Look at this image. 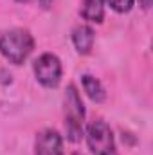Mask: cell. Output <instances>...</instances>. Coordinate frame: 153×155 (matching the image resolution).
I'll list each match as a JSON object with an SVG mask.
<instances>
[{"instance_id":"6da1fadb","label":"cell","mask_w":153,"mask_h":155,"mask_svg":"<svg viewBox=\"0 0 153 155\" xmlns=\"http://www.w3.org/2000/svg\"><path fill=\"white\" fill-rule=\"evenodd\" d=\"M34 49V38L27 29H9L0 33V52L15 65H22Z\"/></svg>"},{"instance_id":"7a4b0ae2","label":"cell","mask_w":153,"mask_h":155,"mask_svg":"<svg viewBox=\"0 0 153 155\" xmlns=\"http://www.w3.org/2000/svg\"><path fill=\"white\" fill-rule=\"evenodd\" d=\"M65 130L67 139L77 143L83 137V119H85V107L79 97V92L74 85H69L65 90Z\"/></svg>"},{"instance_id":"3957f363","label":"cell","mask_w":153,"mask_h":155,"mask_svg":"<svg viewBox=\"0 0 153 155\" xmlns=\"http://www.w3.org/2000/svg\"><path fill=\"white\" fill-rule=\"evenodd\" d=\"M86 144L94 155H115V141L105 121H94L86 128Z\"/></svg>"},{"instance_id":"277c9868","label":"cell","mask_w":153,"mask_h":155,"mask_svg":"<svg viewBox=\"0 0 153 155\" xmlns=\"http://www.w3.org/2000/svg\"><path fill=\"white\" fill-rule=\"evenodd\" d=\"M33 69H34L36 79H38L43 87L54 88V87L60 85L63 69H61V61H60V58L56 54H52V52L41 54L38 60L34 61Z\"/></svg>"},{"instance_id":"5b68a950","label":"cell","mask_w":153,"mask_h":155,"mask_svg":"<svg viewBox=\"0 0 153 155\" xmlns=\"http://www.w3.org/2000/svg\"><path fill=\"white\" fill-rule=\"evenodd\" d=\"M36 155H63V139L56 130H43L36 135L34 141Z\"/></svg>"},{"instance_id":"8992f818","label":"cell","mask_w":153,"mask_h":155,"mask_svg":"<svg viewBox=\"0 0 153 155\" xmlns=\"http://www.w3.org/2000/svg\"><path fill=\"white\" fill-rule=\"evenodd\" d=\"M94 40H96V33L92 27L88 25H77L72 31V41L74 47L79 54H88L94 47Z\"/></svg>"},{"instance_id":"52a82bcc","label":"cell","mask_w":153,"mask_h":155,"mask_svg":"<svg viewBox=\"0 0 153 155\" xmlns=\"http://www.w3.org/2000/svg\"><path fill=\"white\" fill-rule=\"evenodd\" d=\"M79 13L86 22L101 24L105 18V2L103 0H83Z\"/></svg>"},{"instance_id":"ba28073f","label":"cell","mask_w":153,"mask_h":155,"mask_svg":"<svg viewBox=\"0 0 153 155\" xmlns=\"http://www.w3.org/2000/svg\"><path fill=\"white\" fill-rule=\"evenodd\" d=\"M81 83H83V88H85L86 96H88L92 101H96V103H103V101H105L106 92H105V88H103V85H101L99 79H96L94 76L85 74V76L81 78Z\"/></svg>"},{"instance_id":"9c48e42d","label":"cell","mask_w":153,"mask_h":155,"mask_svg":"<svg viewBox=\"0 0 153 155\" xmlns=\"http://www.w3.org/2000/svg\"><path fill=\"white\" fill-rule=\"evenodd\" d=\"M133 2L135 0H108V5L117 13H128L133 7Z\"/></svg>"},{"instance_id":"30bf717a","label":"cell","mask_w":153,"mask_h":155,"mask_svg":"<svg viewBox=\"0 0 153 155\" xmlns=\"http://www.w3.org/2000/svg\"><path fill=\"white\" fill-rule=\"evenodd\" d=\"M142 4H144V5H142L144 9H148V7H150V0H142Z\"/></svg>"},{"instance_id":"8fae6325","label":"cell","mask_w":153,"mask_h":155,"mask_svg":"<svg viewBox=\"0 0 153 155\" xmlns=\"http://www.w3.org/2000/svg\"><path fill=\"white\" fill-rule=\"evenodd\" d=\"M16 2H20V4H27V2H31V0H16Z\"/></svg>"},{"instance_id":"7c38bea8","label":"cell","mask_w":153,"mask_h":155,"mask_svg":"<svg viewBox=\"0 0 153 155\" xmlns=\"http://www.w3.org/2000/svg\"><path fill=\"white\" fill-rule=\"evenodd\" d=\"M72 155H79V153H72Z\"/></svg>"}]
</instances>
